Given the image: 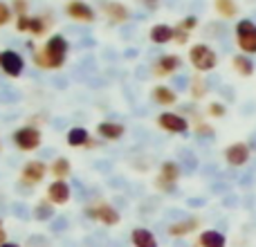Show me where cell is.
Here are the masks:
<instances>
[{"label": "cell", "mask_w": 256, "mask_h": 247, "mask_svg": "<svg viewBox=\"0 0 256 247\" xmlns=\"http://www.w3.org/2000/svg\"><path fill=\"white\" fill-rule=\"evenodd\" d=\"M142 2H144L146 7H148L150 12H153V9H158V2H160V0H142Z\"/></svg>", "instance_id": "d6a6232c"}, {"label": "cell", "mask_w": 256, "mask_h": 247, "mask_svg": "<svg viewBox=\"0 0 256 247\" xmlns=\"http://www.w3.org/2000/svg\"><path fill=\"white\" fill-rule=\"evenodd\" d=\"M198 245L200 247H227V238L218 230H204L198 236Z\"/></svg>", "instance_id": "ac0fdd59"}, {"label": "cell", "mask_w": 256, "mask_h": 247, "mask_svg": "<svg viewBox=\"0 0 256 247\" xmlns=\"http://www.w3.org/2000/svg\"><path fill=\"white\" fill-rule=\"evenodd\" d=\"M198 227H200L198 218H184V220L171 222V225L166 227V234L173 236V238H182V236H189L191 232H196Z\"/></svg>", "instance_id": "5bb4252c"}, {"label": "cell", "mask_w": 256, "mask_h": 247, "mask_svg": "<svg viewBox=\"0 0 256 247\" xmlns=\"http://www.w3.org/2000/svg\"><path fill=\"white\" fill-rule=\"evenodd\" d=\"M50 173V166L40 160H30V162L22 164L20 168V182L25 186H36L45 180V176Z\"/></svg>", "instance_id": "5b68a950"}, {"label": "cell", "mask_w": 256, "mask_h": 247, "mask_svg": "<svg viewBox=\"0 0 256 247\" xmlns=\"http://www.w3.org/2000/svg\"><path fill=\"white\" fill-rule=\"evenodd\" d=\"M180 176H182V171H180V166H178V162H164L162 166H160V176H158V180H155V184H158V189H162V191H173L176 189V182L180 180Z\"/></svg>", "instance_id": "ba28073f"}, {"label": "cell", "mask_w": 256, "mask_h": 247, "mask_svg": "<svg viewBox=\"0 0 256 247\" xmlns=\"http://www.w3.org/2000/svg\"><path fill=\"white\" fill-rule=\"evenodd\" d=\"M153 99L158 104H162V106H171V104L178 102V94H176V90H171L168 86H155L153 88Z\"/></svg>", "instance_id": "7402d4cb"}, {"label": "cell", "mask_w": 256, "mask_h": 247, "mask_svg": "<svg viewBox=\"0 0 256 247\" xmlns=\"http://www.w3.org/2000/svg\"><path fill=\"white\" fill-rule=\"evenodd\" d=\"M158 124H160V128L166 132H186L189 130L186 120L180 115H176V112H162V115L158 117Z\"/></svg>", "instance_id": "8fae6325"}, {"label": "cell", "mask_w": 256, "mask_h": 247, "mask_svg": "<svg viewBox=\"0 0 256 247\" xmlns=\"http://www.w3.org/2000/svg\"><path fill=\"white\" fill-rule=\"evenodd\" d=\"M0 247H20V245H18V243H9V240H7V243L0 245Z\"/></svg>", "instance_id": "e575fe53"}, {"label": "cell", "mask_w": 256, "mask_h": 247, "mask_svg": "<svg viewBox=\"0 0 256 247\" xmlns=\"http://www.w3.org/2000/svg\"><path fill=\"white\" fill-rule=\"evenodd\" d=\"M104 12H106L108 20H110L112 25H122V22H126L128 18H130L128 7L124 2H117V0H110V2L104 4Z\"/></svg>", "instance_id": "4fadbf2b"}, {"label": "cell", "mask_w": 256, "mask_h": 247, "mask_svg": "<svg viewBox=\"0 0 256 247\" xmlns=\"http://www.w3.org/2000/svg\"><path fill=\"white\" fill-rule=\"evenodd\" d=\"M0 230H2V220H0Z\"/></svg>", "instance_id": "d590c367"}, {"label": "cell", "mask_w": 256, "mask_h": 247, "mask_svg": "<svg viewBox=\"0 0 256 247\" xmlns=\"http://www.w3.org/2000/svg\"><path fill=\"white\" fill-rule=\"evenodd\" d=\"M216 7H218V12L225 14V16H234L236 14L234 0H216Z\"/></svg>", "instance_id": "484cf974"}, {"label": "cell", "mask_w": 256, "mask_h": 247, "mask_svg": "<svg viewBox=\"0 0 256 247\" xmlns=\"http://www.w3.org/2000/svg\"><path fill=\"white\" fill-rule=\"evenodd\" d=\"M4 243H7V232L0 230V245H4Z\"/></svg>", "instance_id": "836d02e7"}, {"label": "cell", "mask_w": 256, "mask_h": 247, "mask_svg": "<svg viewBox=\"0 0 256 247\" xmlns=\"http://www.w3.org/2000/svg\"><path fill=\"white\" fill-rule=\"evenodd\" d=\"M66 14L72 20H79V22H94V18H97L94 9L86 0H70L66 4Z\"/></svg>", "instance_id": "30bf717a"}, {"label": "cell", "mask_w": 256, "mask_h": 247, "mask_svg": "<svg viewBox=\"0 0 256 247\" xmlns=\"http://www.w3.org/2000/svg\"><path fill=\"white\" fill-rule=\"evenodd\" d=\"M236 40H238V48L248 54H256V25L252 20H240L236 25Z\"/></svg>", "instance_id": "8992f818"}, {"label": "cell", "mask_w": 256, "mask_h": 247, "mask_svg": "<svg viewBox=\"0 0 256 247\" xmlns=\"http://www.w3.org/2000/svg\"><path fill=\"white\" fill-rule=\"evenodd\" d=\"M27 30H30V14L16 16V32H27Z\"/></svg>", "instance_id": "f546056e"}, {"label": "cell", "mask_w": 256, "mask_h": 247, "mask_svg": "<svg viewBox=\"0 0 256 247\" xmlns=\"http://www.w3.org/2000/svg\"><path fill=\"white\" fill-rule=\"evenodd\" d=\"M180 56L178 54H164V56H160L158 58V63L153 66V72L158 76H166V74H171V72H176L178 68H180Z\"/></svg>", "instance_id": "2e32d148"}, {"label": "cell", "mask_w": 256, "mask_h": 247, "mask_svg": "<svg viewBox=\"0 0 256 247\" xmlns=\"http://www.w3.org/2000/svg\"><path fill=\"white\" fill-rule=\"evenodd\" d=\"M12 140H14V144H16V148L30 153V150H36L40 146L43 135H40V128H36V126H22V128H18V130H14Z\"/></svg>", "instance_id": "3957f363"}, {"label": "cell", "mask_w": 256, "mask_h": 247, "mask_svg": "<svg viewBox=\"0 0 256 247\" xmlns=\"http://www.w3.org/2000/svg\"><path fill=\"white\" fill-rule=\"evenodd\" d=\"M66 142H68V146H74V148H79V146H88L90 132L86 130V128H81V126H74V128L68 130Z\"/></svg>", "instance_id": "d6986e66"}, {"label": "cell", "mask_w": 256, "mask_h": 247, "mask_svg": "<svg viewBox=\"0 0 256 247\" xmlns=\"http://www.w3.org/2000/svg\"><path fill=\"white\" fill-rule=\"evenodd\" d=\"M130 243L132 247H160L155 234L150 230H146V227H135L130 232Z\"/></svg>", "instance_id": "e0dca14e"}, {"label": "cell", "mask_w": 256, "mask_h": 247, "mask_svg": "<svg viewBox=\"0 0 256 247\" xmlns=\"http://www.w3.org/2000/svg\"><path fill=\"white\" fill-rule=\"evenodd\" d=\"M225 160L232 166H243L250 160V146L243 144V142H236V144L227 146L225 148Z\"/></svg>", "instance_id": "7c38bea8"}, {"label": "cell", "mask_w": 256, "mask_h": 247, "mask_svg": "<svg viewBox=\"0 0 256 247\" xmlns=\"http://www.w3.org/2000/svg\"><path fill=\"white\" fill-rule=\"evenodd\" d=\"M0 70L12 79H18L25 70V58L16 50H4V52H0Z\"/></svg>", "instance_id": "52a82bcc"}, {"label": "cell", "mask_w": 256, "mask_h": 247, "mask_svg": "<svg viewBox=\"0 0 256 247\" xmlns=\"http://www.w3.org/2000/svg\"><path fill=\"white\" fill-rule=\"evenodd\" d=\"M50 173H52L54 180H66L72 173V164L68 158H56L52 164H50Z\"/></svg>", "instance_id": "ffe728a7"}, {"label": "cell", "mask_w": 256, "mask_h": 247, "mask_svg": "<svg viewBox=\"0 0 256 247\" xmlns=\"http://www.w3.org/2000/svg\"><path fill=\"white\" fill-rule=\"evenodd\" d=\"M209 112H212V115H216V117H222V115H225V108H222L220 104H212V106H209Z\"/></svg>", "instance_id": "1f68e13d"}, {"label": "cell", "mask_w": 256, "mask_h": 247, "mask_svg": "<svg viewBox=\"0 0 256 247\" xmlns=\"http://www.w3.org/2000/svg\"><path fill=\"white\" fill-rule=\"evenodd\" d=\"M84 214L90 218V220H97V222H102V225H106V227H115V225H120V220H122L120 212H117L112 204H108V202L90 204V207L84 209Z\"/></svg>", "instance_id": "7a4b0ae2"}, {"label": "cell", "mask_w": 256, "mask_h": 247, "mask_svg": "<svg viewBox=\"0 0 256 247\" xmlns=\"http://www.w3.org/2000/svg\"><path fill=\"white\" fill-rule=\"evenodd\" d=\"M50 22H48V16H30V34L34 36V38H38V36H45V32H48Z\"/></svg>", "instance_id": "cb8c5ba5"}, {"label": "cell", "mask_w": 256, "mask_h": 247, "mask_svg": "<svg viewBox=\"0 0 256 247\" xmlns=\"http://www.w3.org/2000/svg\"><path fill=\"white\" fill-rule=\"evenodd\" d=\"M186 38H189V32L180 30V27H176V32H173V40H176L178 45H184Z\"/></svg>", "instance_id": "4dcf8cb0"}, {"label": "cell", "mask_w": 256, "mask_h": 247, "mask_svg": "<svg viewBox=\"0 0 256 247\" xmlns=\"http://www.w3.org/2000/svg\"><path fill=\"white\" fill-rule=\"evenodd\" d=\"M189 61H191V66H194L196 70L209 72V70L216 68L218 56H216V52H214L212 48H207V45L200 43V45H194V48L189 50Z\"/></svg>", "instance_id": "277c9868"}, {"label": "cell", "mask_w": 256, "mask_h": 247, "mask_svg": "<svg viewBox=\"0 0 256 247\" xmlns=\"http://www.w3.org/2000/svg\"><path fill=\"white\" fill-rule=\"evenodd\" d=\"M27 9H30L27 0H14L12 2V12H16V16H25Z\"/></svg>", "instance_id": "83f0119b"}, {"label": "cell", "mask_w": 256, "mask_h": 247, "mask_svg": "<svg viewBox=\"0 0 256 247\" xmlns=\"http://www.w3.org/2000/svg\"><path fill=\"white\" fill-rule=\"evenodd\" d=\"M173 27L164 25V22H160V25H153L150 27V40H153L155 45H164L168 43V40H173Z\"/></svg>", "instance_id": "44dd1931"}, {"label": "cell", "mask_w": 256, "mask_h": 247, "mask_svg": "<svg viewBox=\"0 0 256 247\" xmlns=\"http://www.w3.org/2000/svg\"><path fill=\"white\" fill-rule=\"evenodd\" d=\"M45 198L54 204V207H61V204H68L72 198L70 184L66 180H54L48 184V191H45Z\"/></svg>", "instance_id": "9c48e42d"}, {"label": "cell", "mask_w": 256, "mask_h": 247, "mask_svg": "<svg viewBox=\"0 0 256 247\" xmlns=\"http://www.w3.org/2000/svg\"><path fill=\"white\" fill-rule=\"evenodd\" d=\"M68 52H70V43L66 40V36L54 34L45 40L43 48L32 52V61L40 70H61L66 66Z\"/></svg>", "instance_id": "6da1fadb"}, {"label": "cell", "mask_w": 256, "mask_h": 247, "mask_svg": "<svg viewBox=\"0 0 256 247\" xmlns=\"http://www.w3.org/2000/svg\"><path fill=\"white\" fill-rule=\"evenodd\" d=\"M32 216H34L36 220H40V222L50 220V218H54V204L50 202L48 198L38 200V202H36V207H34V212H32Z\"/></svg>", "instance_id": "603a6c76"}, {"label": "cell", "mask_w": 256, "mask_h": 247, "mask_svg": "<svg viewBox=\"0 0 256 247\" xmlns=\"http://www.w3.org/2000/svg\"><path fill=\"white\" fill-rule=\"evenodd\" d=\"M196 25H198V18H196V16H186V18H182L178 27H180V30H184V32H191Z\"/></svg>", "instance_id": "f1b7e54d"}, {"label": "cell", "mask_w": 256, "mask_h": 247, "mask_svg": "<svg viewBox=\"0 0 256 247\" xmlns=\"http://www.w3.org/2000/svg\"><path fill=\"white\" fill-rule=\"evenodd\" d=\"M9 20H12V7L4 4V2H0V27H4Z\"/></svg>", "instance_id": "4316f807"}, {"label": "cell", "mask_w": 256, "mask_h": 247, "mask_svg": "<svg viewBox=\"0 0 256 247\" xmlns=\"http://www.w3.org/2000/svg\"><path fill=\"white\" fill-rule=\"evenodd\" d=\"M0 150H2V146H0Z\"/></svg>", "instance_id": "8d00e7d4"}, {"label": "cell", "mask_w": 256, "mask_h": 247, "mask_svg": "<svg viewBox=\"0 0 256 247\" xmlns=\"http://www.w3.org/2000/svg\"><path fill=\"white\" fill-rule=\"evenodd\" d=\"M124 132H126V128H124V124H120V122H102L97 126V135L102 137V140H108V142L122 140Z\"/></svg>", "instance_id": "9a60e30c"}, {"label": "cell", "mask_w": 256, "mask_h": 247, "mask_svg": "<svg viewBox=\"0 0 256 247\" xmlns=\"http://www.w3.org/2000/svg\"><path fill=\"white\" fill-rule=\"evenodd\" d=\"M234 68L245 76H250L254 72V66H252V61H250L248 56H234Z\"/></svg>", "instance_id": "d4e9b609"}]
</instances>
